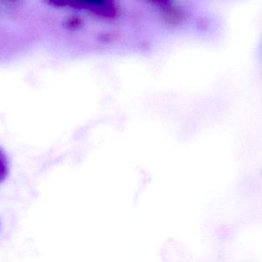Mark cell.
<instances>
[{"label":"cell","instance_id":"cell-5","mask_svg":"<svg viewBox=\"0 0 262 262\" xmlns=\"http://www.w3.org/2000/svg\"><path fill=\"white\" fill-rule=\"evenodd\" d=\"M0 226H1V223H0Z\"/></svg>","mask_w":262,"mask_h":262},{"label":"cell","instance_id":"cell-3","mask_svg":"<svg viewBox=\"0 0 262 262\" xmlns=\"http://www.w3.org/2000/svg\"><path fill=\"white\" fill-rule=\"evenodd\" d=\"M48 2L56 7H71L72 0H48Z\"/></svg>","mask_w":262,"mask_h":262},{"label":"cell","instance_id":"cell-4","mask_svg":"<svg viewBox=\"0 0 262 262\" xmlns=\"http://www.w3.org/2000/svg\"><path fill=\"white\" fill-rule=\"evenodd\" d=\"M150 1L163 7H170L171 0H150Z\"/></svg>","mask_w":262,"mask_h":262},{"label":"cell","instance_id":"cell-2","mask_svg":"<svg viewBox=\"0 0 262 262\" xmlns=\"http://www.w3.org/2000/svg\"><path fill=\"white\" fill-rule=\"evenodd\" d=\"M9 162L4 151L0 147V184L6 180L9 174Z\"/></svg>","mask_w":262,"mask_h":262},{"label":"cell","instance_id":"cell-1","mask_svg":"<svg viewBox=\"0 0 262 262\" xmlns=\"http://www.w3.org/2000/svg\"><path fill=\"white\" fill-rule=\"evenodd\" d=\"M71 7L87 9L106 18H113L117 12L115 0H72Z\"/></svg>","mask_w":262,"mask_h":262}]
</instances>
